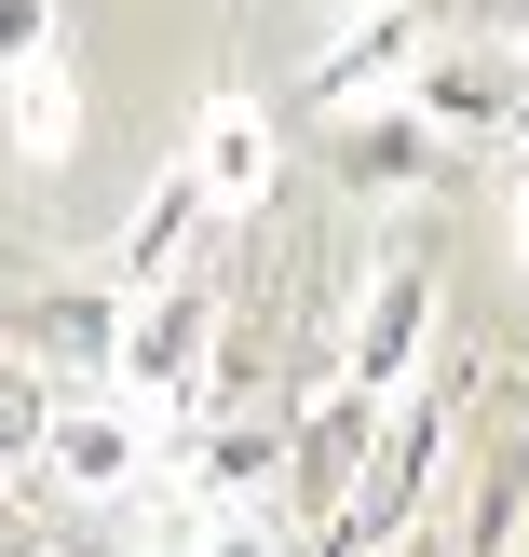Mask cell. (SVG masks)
I'll use <instances>...</instances> for the list:
<instances>
[{
  "instance_id": "cell-4",
  "label": "cell",
  "mask_w": 529,
  "mask_h": 557,
  "mask_svg": "<svg viewBox=\"0 0 529 557\" xmlns=\"http://www.w3.org/2000/svg\"><path fill=\"white\" fill-rule=\"evenodd\" d=\"M380 422H394V408H380V395H353V381H340V395H326L313 422L286 435V504H299V531H313V544L340 531V504H353V476H367Z\"/></svg>"
},
{
  "instance_id": "cell-9",
  "label": "cell",
  "mask_w": 529,
  "mask_h": 557,
  "mask_svg": "<svg viewBox=\"0 0 529 557\" xmlns=\"http://www.w3.org/2000/svg\"><path fill=\"white\" fill-rule=\"evenodd\" d=\"M516 109L529 96H516L503 54H449V41H434L421 69H407V123H421V136H503Z\"/></svg>"
},
{
  "instance_id": "cell-3",
  "label": "cell",
  "mask_w": 529,
  "mask_h": 557,
  "mask_svg": "<svg viewBox=\"0 0 529 557\" xmlns=\"http://www.w3.org/2000/svg\"><path fill=\"white\" fill-rule=\"evenodd\" d=\"M204 354H217V286H190V272H177V286H150V313L123 326V381L163 408V422H204V408H217Z\"/></svg>"
},
{
  "instance_id": "cell-14",
  "label": "cell",
  "mask_w": 529,
  "mask_h": 557,
  "mask_svg": "<svg viewBox=\"0 0 529 557\" xmlns=\"http://www.w3.org/2000/svg\"><path fill=\"white\" fill-rule=\"evenodd\" d=\"M516 504H529V435L503 449V476H489V517H476V544H462V557H503V544H516Z\"/></svg>"
},
{
  "instance_id": "cell-17",
  "label": "cell",
  "mask_w": 529,
  "mask_h": 557,
  "mask_svg": "<svg viewBox=\"0 0 529 557\" xmlns=\"http://www.w3.org/2000/svg\"><path fill=\"white\" fill-rule=\"evenodd\" d=\"M503 69H516V96H529V27H516V54H503Z\"/></svg>"
},
{
  "instance_id": "cell-11",
  "label": "cell",
  "mask_w": 529,
  "mask_h": 557,
  "mask_svg": "<svg viewBox=\"0 0 529 557\" xmlns=\"http://www.w3.org/2000/svg\"><path fill=\"white\" fill-rule=\"evenodd\" d=\"M190 232H204V190H190V177H163L150 205H136V232H123V259H109V286H123V299H150V286H177V259H190Z\"/></svg>"
},
{
  "instance_id": "cell-2",
  "label": "cell",
  "mask_w": 529,
  "mask_h": 557,
  "mask_svg": "<svg viewBox=\"0 0 529 557\" xmlns=\"http://www.w3.org/2000/svg\"><path fill=\"white\" fill-rule=\"evenodd\" d=\"M27 476L81 490V504H123L136 476H150V408L96 395V381H54V422H41V462Z\"/></svg>"
},
{
  "instance_id": "cell-7",
  "label": "cell",
  "mask_w": 529,
  "mask_h": 557,
  "mask_svg": "<svg viewBox=\"0 0 529 557\" xmlns=\"http://www.w3.org/2000/svg\"><path fill=\"white\" fill-rule=\"evenodd\" d=\"M123 286H41L27 299V368H68V381H123Z\"/></svg>"
},
{
  "instance_id": "cell-5",
  "label": "cell",
  "mask_w": 529,
  "mask_h": 557,
  "mask_svg": "<svg viewBox=\"0 0 529 557\" xmlns=\"http://www.w3.org/2000/svg\"><path fill=\"white\" fill-rule=\"evenodd\" d=\"M434 54V0H380V14H353L340 41H326V69H313V109L340 123V109H367L380 82H407Z\"/></svg>"
},
{
  "instance_id": "cell-13",
  "label": "cell",
  "mask_w": 529,
  "mask_h": 557,
  "mask_svg": "<svg viewBox=\"0 0 529 557\" xmlns=\"http://www.w3.org/2000/svg\"><path fill=\"white\" fill-rule=\"evenodd\" d=\"M41 422H54V381L27 368V354H0V476L41 462Z\"/></svg>"
},
{
  "instance_id": "cell-10",
  "label": "cell",
  "mask_w": 529,
  "mask_h": 557,
  "mask_svg": "<svg viewBox=\"0 0 529 557\" xmlns=\"http://www.w3.org/2000/svg\"><path fill=\"white\" fill-rule=\"evenodd\" d=\"M326 163H340V190H367V205H407V190L434 177V136L407 123V109H340V123H326Z\"/></svg>"
},
{
  "instance_id": "cell-8",
  "label": "cell",
  "mask_w": 529,
  "mask_h": 557,
  "mask_svg": "<svg viewBox=\"0 0 529 557\" xmlns=\"http://www.w3.org/2000/svg\"><path fill=\"white\" fill-rule=\"evenodd\" d=\"M177 177L204 190V218H259V190H272V123H259V96H204Z\"/></svg>"
},
{
  "instance_id": "cell-6",
  "label": "cell",
  "mask_w": 529,
  "mask_h": 557,
  "mask_svg": "<svg viewBox=\"0 0 529 557\" xmlns=\"http://www.w3.org/2000/svg\"><path fill=\"white\" fill-rule=\"evenodd\" d=\"M421 354H434V272H421V259H394V272L367 286V313H353V368H340V381L394 408Z\"/></svg>"
},
{
  "instance_id": "cell-12",
  "label": "cell",
  "mask_w": 529,
  "mask_h": 557,
  "mask_svg": "<svg viewBox=\"0 0 529 557\" xmlns=\"http://www.w3.org/2000/svg\"><path fill=\"white\" fill-rule=\"evenodd\" d=\"M14 150L27 163H68L81 150V82H68V54H41V69L14 82Z\"/></svg>"
},
{
  "instance_id": "cell-15",
  "label": "cell",
  "mask_w": 529,
  "mask_h": 557,
  "mask_svg": "<svg viewBox=\"0 0 529 557\" xmlns=\"http://www.w3.org/2000/svg\"><path fill=\"white\" fill-rule=\"evenodd\" d=\"M54 54V0H0V82H27Z\"/></svg>"
},
{
  "instance_id": "cell-16",
  "label": "cell",
  "mask_w": 529,
  "mask_h": 557,
  "mask_svg": "<svg viewBox=\"0 0 529 557\" xmlns=\"http://www.w3.org/2000/svg\"><path fill=\"white\" fill-rule=\"evenodd\" d=\"M204 557H299V531L244 504V517H204Z\"/></svg>"
},
{
  "instance_id": "cell-1",
  "label": "cell",
  "mask_w": 529,
  "mask_h": 557,
  "mask_svg": "<svg viewBox=\"0 0 529 557\" xmlns=\"http://www.w3.org/2000/svg\"><path fill=\"white\" fill-rule=\"evenodd\" d=\"M434 462H449V422L434 408H407L394 395V422H380V449H367V476H353V504H340V531L326 544H299V557H380L421 517V490H434Z\"/></svg>"
}]
</instances>
